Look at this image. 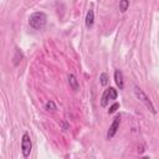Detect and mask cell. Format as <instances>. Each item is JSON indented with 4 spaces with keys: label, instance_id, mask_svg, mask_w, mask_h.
<instances>
[{
    "label": "cell",
    "instance_id": "cell-10",
    "mask_svg": "<svg viewBox=\"0 0 159 159\" xmlns=\"http://www.w3.org/2000/svg\"><path fill=\"white\" fill-rule=\"evenodd\" d=\"M45 109L48 111V112H55L57 109V107H56V104H55L53 101H47L45 103Z\"/></svg>",
    "mask_w": 159,
    "mask_h": 159
},
{
    "label": "cell",
    "instance_id": "cell-2",
    "mask_svg": "<svg viewBox=\"0 0 159 159\" xmlns=\"http://www.w3.org/2000/svg\"><path fill=\"white\" fill-rule=\"evenodd\" d=\"M133 88H134V93H135L137 98H138V99H139V101H140V102H142V103H143V104H144V106H145V107H147V108H148L153 114H155V113H157V111H155L154 104L152 103L150 98H149V97L143 92V89H142V88H139L138 86H134Z\"/></svg>",
    "mask_w": 159,
    "mask_h": 159
},
{
    "label": "cell",
    "instance_id": "cell-13",
    "mask_svg": "<svg viewBox=\"0 0 159 159\" xmlns=\"http://www.w3.org/2000/svg\"><path fill=\"white\" fill-rule=\"evenodd\" d=\"M118 108H119V103H117V102H116V103H113V104L109 107L108 113H109V114H112V113H114V112H116Z\"/></svg>",
    "mask_w": 159,
    "mask_h": 159
},
{
    "label": "cell",
    "instance_id": "cell-1",
    "mask_svg": "<svg viewBox=\"0 0 159 159\" xmlns=\"http://www.w3.org/2000/svg\"><path fill=\"white\" fill-rule=\"evenodd\" d=\"M46 22H47V16L42 11H36L31 14L29 17V25L34 30H41L46 25Z\"/></svg>",
    "mask_w": 159,
    "mask_h": 159
},
{
    "label": "cell",
    "instance_id": "cell-12",
    "mask_svg": "<svg viewBox=\"0 0 159 159\" xmlns=\"http://www.w3.org/2000/svg\"><path fill=\"white\" fill-rule=\"evenodd\" d=\"M99 80H101V84L102 86H107L108 84V76H107L106 72H102L99 75Z\"/></svg>",
    "mask_w": 159,
    "mask_h": 159
},
{
    "label": "cell",
    "instance_id": "cell-8",
    "mask_svg": "<svg viewBox=\"0 0 159 159\" xmlns=\"http://www.w3.org/2000/svg\"><path fill=\"white\" fill-rule=\"evenodd\" d=\"M12 60H14V65H15V66H17V65L20 63V61L22 60V52H21L19 48L15 50V55H14Z\"/></svg>",
    "mask_w": 159,
    "mask_h": 159
},
{
    "label": "cell",
    "instance_id": "cell-3",
    "mask_svg": "<svg viewBox=\"0 0 159 159\" xmlns=\"http://www.w3.org/2000/svg\"><path fill=\"white\" fill-rule=\"evenodd\" d=\"M31 150H32V142H31L30 134L25 132L22 134V138H21V153H22V157L27 158L30 155Z\"/></svg>",
    "mask_w": 159,
    "mask_h": 159
},
{
    "label": "cell",
    "instance_id": "cell-4",
    "mask_svg": "<svg viewBox=\"0 0 159 159\" xmlns=\"http://www.w3.org/2000/svg\"><path fill=\"white\" fill-rule=\"evenodd\" d=\"M119 124H120V117L116 116L113 122H112V124H111V127H109V129H108V132H107V139H112L114 137V134L117 133V130L119 128Z\"/></svg>",
    "mask_w": 159,
    "mask_h": 159
},
{
    "label": "cell",
    "instance_id": "cell-9",
    "mask_svg": "<svg viewBox=\"0 0 159 159\" xmlns=\"http://www.w3.org/2000/svg\"><path fill=\"white\" fill-rule=\"evenodd\" d=\"M111 101V98H109V94H108V88L103 92V94H102V98H101V106L102 107H106L107 104H108V102Z\"/></svg>",
    "mask_w": 159,
    "mask_h": 159
},
{
    "label": "cell",
    "instance_id": "cell-11",
    "mask_svg": "<svg viewBox=\"0 0 159 159\" xmlns=\"http://www.w3.org/2000/svg\"><path fill=\"white\" fill-rule=\"evenodd\" d=\"M129 7V0H119V10L120 12H125Z\"/></svg>",
    "mask_w": 159,
    "mask_h": 159
},
{
    "label": "cell",
    "instance_id": "cell-14",
    "mask_svg": "<svg viewBox=\"0 0 159 159\" xmlns=\"http://www.w3.org/2000/svg\"><path fill=\"white\" fill-rule=\"evenodd\" d=\"M61 128H62V130L65 132V130L68 129V124H67L66 122H61Z\"/></svg>",
    "mask_w": 159,
    "mask_h": 159
},
{
    "label": "cell",
    "instance_id": "cell-5",
    "mask_svg": "<svg viewBox=\"0 0 159 159\" xmlns=\"http://www.w3.org/2000/svg\"><path fill=\"white\" fill-rule=\"evenodd\" d=\"M67 81H68L70 87H71L73 91H78V89H80V83H78V81H77V78H76V76H75L73 73H68Z\"/></svg>",
    "mask_w": 159,
    "mask_h": 159
},
{
    "label": "cell",
    "instance_id": "cell-7",
    "mask_svg": "<svg viewBox=\"0 0 159 159\" xmlns=\"http://www.w3.org/2000/svg\"><path fill=\"white\" fill-rule=\"evenodd\" d=\"M114 81H116L117 86L119 87V89H123L124 88V80H123L122 71H119V70H116L114 71Z\"/></svg>",
    "mask_w": 159,
    "mask_h": 159
},
{
    "label": "cell",
    "instance_id": "cell-6",
    "mask_svg": "<svg viewBox=\"0 0 159 159\" xmlns=\"http://www.w3.org/2000/svg\"><path fill=\"white\" fill-rule=\"evenodd\" d=\"M93 22H94V11L92 9H89L87 11V15H86V19H84V24H86V27L87 29H91L93 26Z\"/></svg>",
    "mask_w": 159,
    "mask_h": 159
}]
</instances>
